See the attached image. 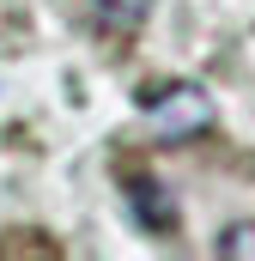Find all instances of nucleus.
Returning <instances> with one entry per match:
<instances>
[{"label": "nucleus", "mask_w": 255, "mask_h": 261, "mask_svg": "<svg viewBox=\"0 0 255 261\" xmlns=\"http://www.w3.org/2000/svg\"><path fill=\"white\" fill-rule=\"evenodd\" d=\"M140 103H146V128L158 146H189L194 134H207L213 122V97L200 91V85H152V91H140Z\"/></svg>", "instance_id": "f257e3e1"}, {"label": "nucleus", "mask_w": 255, "mask_h": 261, "mask_svg": "<svg viewBox=\"0 0 255 261\" xmlns=\"http://www.w3.org/2000/svg\"><path fill=\"white\" fill-rule=\"evenodd\" d=\"M213 249H219L225 261H255V225H231Z\"/></svg>", "instance_id": "7ed1b4c3"}, {"label": "nucleus", "mask_w": 255, "mask_h": 261, "mask_svg": "<svg viewBox=\"0 0 255 261\" xmlns=\"http://www.w3.org/2000/svg\"><path fill=\"white\" fill-rule=\"evenodd\" d=\"M128 200H134V213H140V225L146 231H176V206H170V195L158 189V182H146V176H134L128 182Z\"/></svg>", "instance_id": "f03ea898"}]
</instances>
